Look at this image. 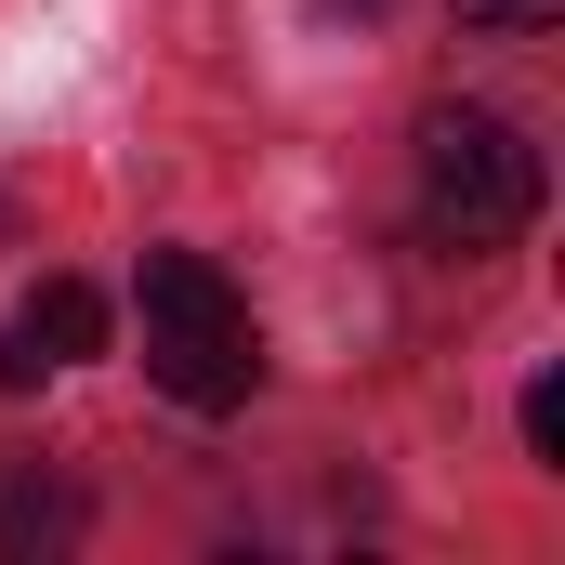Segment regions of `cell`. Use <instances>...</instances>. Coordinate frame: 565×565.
<instances>
[{
	"mask_svg": "<svg viewBox=\"0 0 565 565\" xmlns=\"http://www.w3.org/2000/svg\"><path fill=\"white\" fill-rule=\"evenodd\" d=\"M145 369L171 408H237L264 382V342H250V302L224 289L211 250H145Z\"/></svg>",
	"mask_w": 565,
	"mask_h": 565,
	"instance_id": "1",
	"label": "cell"
},
{
	"mask_svg": "<svg viewBox=\"0 0 565 565\" xmlns=\"http://www.w3.org/2000/svg\"><path fill=\"white\" fill-rule=\"evenodd\" d=\"M422 211H434V237H460V250L526 237L540 224V145L513 132L500 106H434L422 119Z\"/></svg>",
	"mask_w": 565,
	"mask_h": 565,
	"instance_id": "2",
	"label": "cell"
},
{
	"mask_svg": "<svg viewBox=\"0 0 565 565\" xmlns=\"http://www.w3.org/2000/svg\"><path fill=\"white\" fill-rule=\"evenodd\" d=\"M106 342V289H79V277H53L13 329H0V395H26V382H53V369H79Z\"/></svg>",
	"mask_w": 565,
	"mask_h": 565,
	"instance_id": "3",
	"label": "cell"
},
{
	"mask_svg": "<svg viewBox=\"0 0 565 565\" xmlns=\"http://www.w3.org/2000/svg\"><path fill=\"white\" fill-rule=\"evenodd\" d=\"M79 540V487L40 460H0V553H66Z\"/></svg>",
	"mask_w": 565,
	"mask_h": 565,
	"instance_id": "4",
	"label": "cell"
},
{
	"mask_svg": "<svg viewBox=\"0 0 565 565\" xmlns=\"http://www.w3.org/2000/svg\"><path fill=\"white\" fill-rule=\"evenodd\" d=\"M565 0H460V26H487V40H526V26H553Z\"/></svg>",
	"mask_w": 565,
	"mask_h": 565,
	"instance_id": "5",
	"label": "cell"
},
{
	"mask_svg": "<svg viewBox=\"0 0 565 565\" xmlns=\"http://www.w3.org/2000/svg\"><path fill=\"white\" fill-rule=\"evenodd\" d=\"M526 447L565 460V382H526Z\"/></svg>",
	"mask_w": 565,
	"mask_h": 565,
	"instance_id": "6",
	"label": "cell"
}]
</instances>
